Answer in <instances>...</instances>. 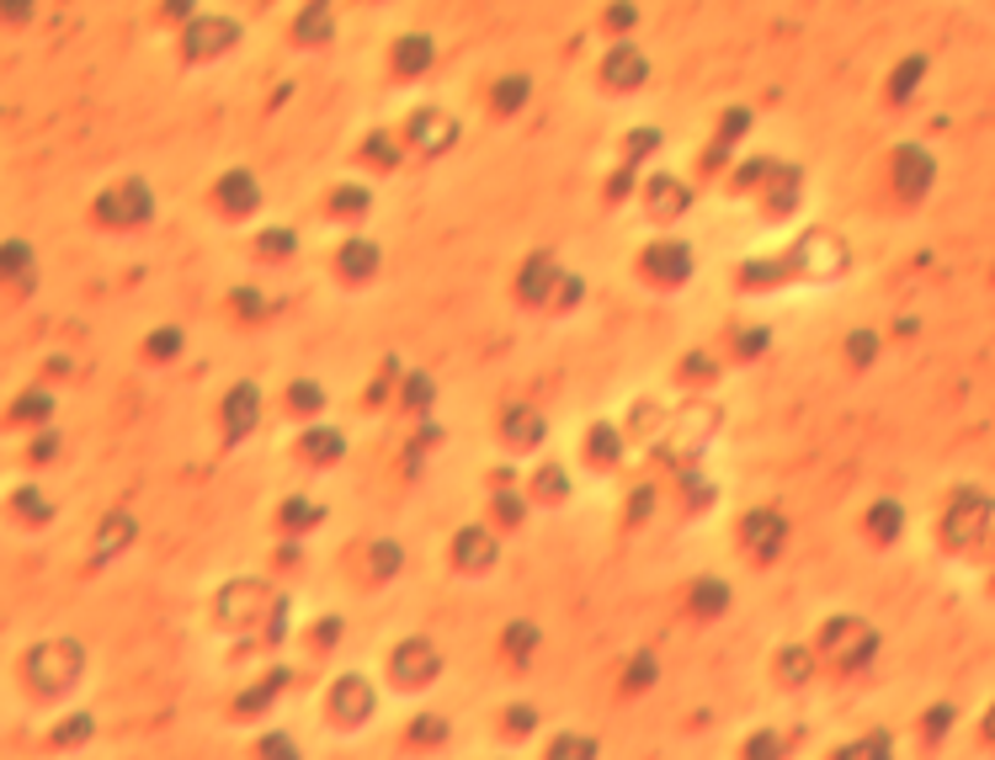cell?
<instances>
[{"mask_svg":"<svg viewBox=\"0 0 995 760\" xmlns=\"http://www.w3.org/2000/svg\"><path fill=\"white\" fill-rule=\"evenodd\" d=\"M22 670L33 680V691L54 697V691H70L85 670V649L75 639H43L22 654Z\"/></svg>","mask_w":995,"mask_h":760,"instance_id":"cell-1","label":"cell"},{"mask_svg":"<svg viewBox=\"0 0 995 760\" xmlns=\"http://www.w3.org/2000/svg\"><path fill=\"white\" fill-rule=\"evenodd\" d=\"M155 213V192L144 187V181H118V187H107L102 198H96V224H144Z\"/></svg>","mask_w":995,"mask_h":760,"instance_id":"cell-2","label":"cell"},{"mask_svg":"<svg viewBox=\"0 0 995 760\" xmlns=\"http://www.w3.org/2000/svg\"><path fill=\"white\" fill-rule=\"evenodd\" d=\"M235 38H240V27H235V22L203 16V22H192V27H187V38H181V54H187V59H208V54H224V48H229Z\"/></svg>","mask_w":995,"mask_h":760,"instance_id":"cell-3","label":"cell"},{"mask_svg":"<svg viewBox=\"0 0 995 760\" xmlns=\"http://www.w3.org/2000/svg\"><path fill=\"white\" fill-rule=\"evenodd\" d=\"M261 606H277V601L266 596V591H261L256 580H235V585H224V596H218V617H224V622H240V628H246V622L256 617V611H261Z\"/></svg>","mask_w":995,"mask_h":760,"instance_id":"cell-4","label":"cell"},{"mask_svg":"<svg viewBox=\"0 0 995 760\" xmlns=\"http://www.w3.org/2000/svg\"><path fill=\"white\" fill-rule=\"evenodd\" d=\"M213 198H218L224 213H250V207H256V176H250V170H229V176L218 181Z\"/></svg>","mask_w":995,"mask_h":760,"instance_id":"cell-5","label":"cell"},{"mask_svg":"<svg viewBox=\"0 0 995 760\" xmlns=\"http://www.w3.org/2000/svg\"><path fill=\"white\" fill-rule=\"evenodd\" d=\"M224 426H229V437H246L250 426H256V383L229 389V400H224Z\"/></svg>","mask_w":995,"mask_h":760,"instance_id":"cell-6","label":"cell"},{"mask_svg":"<svg viewBox=\"0 0 995 760\" xmlns=\"http://www.w3.org/2000/svg\"><path fill=\"white\" fill-rule=\"evenodd\" d=\"M411 133L420 150H442V144H453V118H442V112H415L411 118Z\"/></svg>","mask_w":995,"mask_h":760,"instance_id":"cell-7","label":"cell"},{"mask_svg":"<svg viewBox=\"0 0 995 760\" xmlns=\"http://www.w3.org/2000/svg\"><path fill=\"white\" fill-rule=\"evenodd\" d=\"M128 537H133V516H128V511H112V516L102 521V532H96V559H112V554H123Z\"/></svg>","mask_w":995,"mask_h":760,"instance_id":"cell-8","label":"cell"},{"mask_svg":"<svg viewBox=\"0 0 995 760\" xmlns=\"http://www.w3.org/2000/svg\"><path fill=\"white\" fill-rule=\"evenodd\" d=\"M335 713H341V719H363V713H368V708H374V691H368V680H357V676H346L341 680V686H335Z\"/></svg>","mask_w":995,"mask_h":760,"instance_id":"cell-9","label":"cell"},{"mask_svg":"<svg viewBox=\"0 0 995 760\" xmlns=\"http://www.w3.org/2000/svg\"><path fill=\"white\" fill-rule=\"evenodd\" d=\"M0 277H33V245L27 240H5L0 245Z\"/></svg>","mask_w":995,"mask_h":760,"instance_id":"cell-10","label":"cell"},{"mask_svg":"<svg viewBox=\"0 0 995 760\" xmlns=\"http://www.w3.org/2000/svg\"><path fill=\"white\" fill-rule=\"evenodd\" d=\"M746 537H761L756 548H761V554H772V548H778V537H783V521L761 511V516H750V521H746Z\"/></svg>","mask_w":995,"mask_h":760,"instance_id":"cell-11","label":"cell"},{"mask_svg":"<svg viewBox=\"0 0 995 760\" xmlns=\"http://www.w3.org/2000/svg\"><path fill=\"white\" fill-rule=\"evenodd\" d=\"M458 559H463V563H485V559H496V543H490L485 532H463V537H458Z\"/></svg>","mask_w":995,"mask_h":760,"instance_id":"cell-12","label":"cell"},{"mask_svg":"<svg viewBox=\"0 0 995 760\" xmlns=\"http://www.w3.org/2000/svg\"><path fill=\"white\" fill-rule=\"evenodd\" d=\"M11 506H16L27 521H48V516H54V506L43 500V489H16V495H11Z\"/></svg>","mask_w":995,"mask_h":760,"instance_id":"cell-13","label":"cell"},{"mask_svg":"<svg viewBox=\"0 0 995 760\" xmlns=\"http://www.w3.org/2000/svg\"><path fill=\"white\" fill-rule=\"evenodd\" d=\"M378 266V250L368 240H346V272L352 277H363V272H374Z\"/></svg>","mask_w":995,"mask_h":760,"instance_id":"cell-14","label":"cell"},{"mask_svg":"<svg viewBox=\"0 0 995 760\" xmlns=\"http://www.w3.org/2000/svg\"><path fill=\"white\" fill-rule=\"evenodd\" d=\"M639 70H644V64H639V54H633V48L607 59V75H613V81H623V85H639Z\"/></svg>","mask_w":995,"mask_h":760,"instance_id":"cell-15","label":"cell"},{"mask_svg":"<svg viewBox=\"0 0 995 760\" xmlns=\"http://www.w3.org/2000/svg\"><path fill=\"white\" fill-rule=\"evenodd\" d=\"M48 409H54V400H48V394H22L11 415H16V420H48Z\"/></svg>","mask_w":995,"mask_h":760,"instance_id":"cell-16","label":"cell"},{"mask_svg":"<svg viewBox=\"0 0 995 760\" xmlns=\"http://www.w3.org/2000/svg\"><path fill=\"white\" fill-rule=\"evenodd\" d=\"M144 352H150V357H176V352H181V330L166 324L161 335H150V346H144Z\"/></svg>","mask_w":995,"mask_h":760,"instance_id":"cell-17","label":"cell"},{"mask_svg":"<svg viewBox=\"0 0 995 760\" xmlns=\"http://www.w3.org/2000/svg\"><path fill=\"white\" fill-rule=\"evenodd\" d=\"M85 734H91V719H85V713H75L70 723H59V728H54V745H81Z\"/></svg>","mask_w":995,"mask_h":760,"instance_id":"cell-18","label":"cell"},{"mask_svg":"<svg viewBox=\"0 0 995 760\" xmlns=\"http://www.w3.org/2000/svg\"><path fill=\"white\" fill-rule=\"evenodd\" d=\"M426 54H431V43H426V38H405V43H400V54H394V59H400L405 70H420V64H426Z\"/></svg>","mask_w":995,"mask_h":760,"instance_id":"cell-19","label":"cell"},{"mask_svg":"<svg viewBox=\"0 0 995 760\" xmlns=\"http://www.w3.org/2000/svg\"><path fill=\"white\" fill-rule=\"evenodd\" d=\"M506 431L511 437H522V441H533V437H543V420H533L528 409H511V420H506Z\"/></svg>","mask_w":995,"mask_h":760,"instance_id":"cell-20","label":"cell"},{"mask_svg":"<svg viewBox=\"0 0 995 760\" xmlns=\"http://www.w3.org/2000/svg\"><path fill=\"white\" fill-rule=\"evenodd\" d=\"M591 750H596L591 739H576V734H570V739L554 745V760H591Z\"/></svg>","mask_w":995,"mask_h":760,"instance_id":"cell-21","label":"cell"},{"mask_svg":"<svg viewBox=\"0 0 995 760\" xmlns=\"http://www.w3.org/2000/svg\"><path fill=\"white\" fill-rule=\"evenodd\" d=\"M261 756H266V760H298V756H293V739H277V734H272V739H261Z\"/></svg>","mask_w":995,"mask_h":760,"instance_id":"cell-22","label":"cell"},{"mask_svg":"<svg viewBox=\"0 0 995 760\" xmlns=\"http://www.w3.org/2000/svg\"><path fill=\"white\" fill-rule=\"evenodd\" d=\"M522 96H528V81H506V85L496 91V107H517Z\"/></svg>","mask_w":995,"mask_h":760,"instance_id":"cell-23","label":"cell"},{"mask_svg":"<svg viewBox=\"0 0 995 760\" xmlns=\"http://www.w3.org/2000/svg\"><path fill=\"white\" fill-rule=\"evenodd\" d=\"M261 250H266V256H277V250L288 256V250H293V235H283V229H272V235H261Z\"/></svg>","mask_w":995,"mask_h":760,"instance_id":"cell-24","label":"cell"},{"mask_svg":"<svg viewBox=\"0 0 995 760\" xmlns=\"http://www.w3.org/2000/svg\"><path fill=\"white\" fill-rule=\"evenodd\" d=\"M703 585H708V591H698V606H703V611H708V606L719 611V606H724V585H719V580H703Z\"/></svg>","mask_w":995,"mask_h":760,"instance_id":"cell-25","label":"cell"},{"mask_svg":"<svg viewBox=\"0 0 995 760\" xmlns=\"http://www.w3.org/2000/svg\"><path fill=\"white\" fill-rule=\"evenodd\" d=\"M54 447H59V437H38V441H33V463H48V458H54Z\"/></svg>","mask_w":995,"mask_h":760,"instance_id":"cell-26","label":"cell"},{"mask_svg":"<svg viewBox=\"0 0 995 760\" xmlns=\"http://www.w3.org/2000/svg\"><path fill=\"white\" fill-rule=\"evenodd\" d=\"M304 452H341V441H335V437H309V441H304Z\"/></svg>","mask_w":995,"mask_h":760,"instance_id":"cell-27","label":"cell"},{"mask_svg":"<svg viewBox=\"0 0 995 760\" xmlns=\"http://www.w3.org/2000/svg\"><path fill=\"white\" fill-rule=\"evenodd\" d=\"M394 559H400V554L383 543V548H378V559H374V569H378V574H389V569H394Z\"/></svg>","mask_w":995,"mask_h":760,"instance_id":"cell-28","label":"cell"},{"mask_svg":"<svg viewBox=\"0 0 995 760\" xmlns=\"http://www.w3.org/2000/svg\"><path fill=\"white\" fill-rule=\"evenodd\" d=\"M283 516H288L293 526H304V521H315V506H288V511H283Z\"/></svg>","mask_w":995,"mask_h":760,"instance_id":"cell-29","label":"cell"},{"mask_svg":"<svg viewBox=\"0 0 995 760\" xmlns=\"http://www.w3.org/2000/svg\"><path fill=\"white\" fill-rule=\"evenodd\" d=\"M0 16H5V22H27V16H33V5H0Z\"/></svg>","mask_w":995,"mask_h":760,"instance_id":"cell-30","label":"cell"}]
</instances>
